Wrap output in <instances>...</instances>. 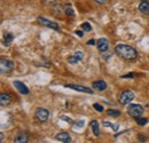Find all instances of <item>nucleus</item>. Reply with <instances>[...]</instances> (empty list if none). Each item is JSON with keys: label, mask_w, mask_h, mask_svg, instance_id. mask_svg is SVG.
I'll list each match as a JSON object with an SVG mask.
<instances>
[{"label": "nucleus", "mask_w": 149, "mask_h": 143, "mask_svg": "<svg viewBox=\"0 0 149 143\" xmlns=\"http://www.w3.org/2000/svg\"><path fill=\"white\" fill-rule=\"evenodd\" d=\"M13 85L15 86V88L19 90V94H22V95H28L29 94V88L22 83V81H19V80H15L14 83H13Z\"/></svg>", "instance_id": "nucleus-9"}, {"label": "nucleus", "mask_w": 149, "mask_h": 143, "mask_svg": "<svg viewBox=\"0 0 149 143\" xmlns=\"http://www.w3.org/2000/svg\"><path fill=\"white\" fill-rule=\"evenodd\" d=\"M13 69H14V62H13V61L7 60V58H5V57L0 58V71H1L2 74L12 72Z\"/></svg>", "instance_id": "nucleus-3"}, {"label": "nucleus", "mask_w": 149, "mask_h": 143, "mask_svg": "<svg viewBox=\"0 0 149 143\" xmlns=\"http://www.w3.org/2000/svg\"><path fill=\"white\" fill-rule=\"evenodd\" d=\"M88 44H90V45H94V44H96V42L94 41V39H91V40L88 41Z\"/></svg>", "instance_id": "nucleus-31"}, {"label": "nucleus", "mask_w": 149, "mask_h": 143, "mask_svg": "<svg viewBox=\"0 0 149 143\" xmlns=\"http://www.w3.org/2000/svg\"><path fill=\"white\" fill-rule=\"evenodd\" d=\"M76 35H77V36H79V37L84 36V33H83L81 31H79V30H77V31H76Z\"/></svg>", "instance_id": "nucleus-28"}, {"label": "nucleus", "mask_w": 149, "mask_h": 143, "mask_svg": "<svg viewBox=\"0 0 149 143\" xmlns=\"http://www.w3.org/2000/svg\"><path fill=\"white\" fill-rule=\"evenodd\" d=\"M96 3H99V5H104V3H107L109 0H94Z\"/></svg>", "instance_id": "nucleus-27"}, {"label": "nucleus", "mask_w": 149, "mask_h": 143, "mask_svg": "<svg viewBox=\"0 0 149 143\" xmlns=\"http://www.w3.org/2000/svg\"><path fill=\"white\" fill-rule=\"evenodd\" d=\"M0 140H1V142H2V140H3V134H2V133L0 134Z\"/></svg>", "instance_id": "nucleus-32"}, {"label": "nucleus", "mask_w": 149, "mask_h": 143, "mask_svg": "<svg viewBox=\"0 0 149 143\" xmlns=\"http://www.w3.org/2000/svg\"><path fill=\"white\" fill-rule=\"evenodd\" d=\"M138 139L140 140V142H147V137H146L145 135H141V134H140V135L138 136Z\"/></svg>", "instance_id": "nucleus-24"}, {"label": "nucleus", "mask_w": 149, "mask_h": 143, "mask_svg": "<svg viewBox=\"0 0 149 143\" xmlns=\"http://www.w3.org/2000/svg\"><path fill=\"white\" fill-rule=\"evenodd\" d=\"M135 119V121H136V124L139 126H145L147 123H148V119L147 118H142V117H136V118H134Z\"/></svg>", "instance_id": "nucleus-19"}, {"label": "nucleus", "mask_w": 149, "mask_h": 143, "mask_svg": "<svg viewBox=\"0 0 149 143\" xmlns=\"http://www.w3.org/2000/svg\"><path fill=\"white\" fill-rule=\"evenodd\" d=\"M13 40H14V36L12 33H6L5 37H3V45L5 46H9Z\"/></svg>", "instance_id": "nucleus-18"}, {"label": "nucleus", "mask_w": 149, "mask_h": 143, "mask_svg": "<svg viewBox=\"0 0 149 143\" xmlns=\"http://www.w3.org/2000/svg\"><path fill=\"white\" fill-rule=\"evenodd\" d=\"M29 141V137H28V134L25 132H19V134L15 135L14 137V142L15 143H26Z\"/></svg>", "instance_id": "nucleus-13"}, {"label": "nucleus", "mask_w": 149, "mask_h": 143, "mask_svg": "<svg viewBox=\"0 0 149 143\" xmlns=\"http://www.w3.org/2000/svg\"><path fill=\"white\" fill-rule=\"evenodd\" d=\"M37 19H38V22H39L41 25H44V26H47V28L53 29V30H55V31H58V30H60V26H58V24H57V23H55V22H52V21L47 19L46 17L39 16Z\"/></svg>", "instance_id": "nucleus-6"}, {"label": "nucleus", "mask_w": 149, "mask_h": 143, "mask_svg": "<svg viewBox=\"0 0 149 143\" xmlns=\"http://www.w3.org/2000/svg\"><path fill=\"white\" fill-rule=\"evenodd\" d=\"M92 87H93V90H97V92H103V90H107L108 85L104 80H97V81H94L92 84Z\"/></svg>", "instance_id": "nucleus-12"}, {"label": "nucleus", "mask_w": 149, "mask_h": 143, "mask_svg": "<svg viewBox=\"0 0 149 143\" xmlns=\"http://www.w3.org/2000/svg\"><path fill=\"white\" fill-rule=\"evenodd\" d=\"M83 57H84V53L83 52H76L74 55H71L69 58H68V62L70 63V64H77V63H79L81 60H83Z\"/></svg>", "instance_id": "nucleus-10"}, {"label": "nucleus", "mask_w": 149, "mask_h": 143, "mask_svg": "<svg viewBox=\"0 0 149 143\" xmlns=\"http://www.w3.org/2000/svg\"><path fill=\"white\" fill-rule=\"evenodd\" d=\"M139 10L142 13V14H146L149 15V2L147 0H142L140 3H139Z\"/></svg>", "instance_id": "nucleus-14"}, {"label": "nucleus", "mask_w": 149, "mask_h": 143, "mask_svg": "<svg viewBox=\"0 0 149 143\" xmlns=\"http://www.w3.org/2000/svg\"><path fill=\"white\" fill-rule=\"evenodd\" d=\"M67 88H70V90H77V92H83V93H87V94H93V90L90 88V87H85V86H81V85H74V84H68L65 85Z\"/></svg>", "instance_id": "nucleus-8"}, {"label": "nucleus", "mask_w": 149, "mask_h": 143, "mask_svg": "<svg viewBox=\"0 0 149 143\" xmlns=\"http://www.w3.org/2000/svg\"><path fill=\"white\" fill-rule=\"evenodd\" d=\"M134 77H135V73H129V74L122 76V78H134Z\"/></svg>", "instance_id": "nucleus-26"}, {"label": "nucleus", "mask_w": 149, "mask_h": 143, "mask_svg": "<svg viewBox=\"0 0 149 143\" xmlns=\"http://www.w3.org/2000/svg\"><path fill=\"white\" fill-rule=\"evenodd\" d=\"M90 127L95 136H100V129H99V123L96 120H92L90 123Z\"/></svg>", "instance_id": "nucleus-16"}, {"label": "nucleus", "mask_w": 149, "mask_h": 143, "mask_svg": "<svg viewBox=\"0 0 149 143\" xmlns=\"http://www.w3.org/2000/svg\"><path fill=\"white\" fill-rule=\"evenodd\" d=\"M93 108L96 110V111H99V112H103V110H104V109H103V107H102L101 104H99V103H94Z\"/></svg>", "instance_id": "nucleus-22"}, {"label": "nucleus", "mask_w": 149, "mask_h": 143, "mask_svg": "<svg viewBox=\"0 0 149 143\" xmlns=\"http://www.w3.org/2000/svg\"><path fill=\"white\" fill-rule=\"evenodd\" d=\"M96 47L101 53H104L109 49V41L107 38H100L96 41Z\"/></svg>", "instance_id": "nucleus-7"}, {"label": "nucleus", "mask_w": 149, "mask_h": 143, "mask_svg": "<svg viewBox=\"0 0 149 143\" xmlns=\"http://www.w3.org/2000/svg\"><path fill=\"white\" fill-rule=\"evenodd\" d=\"M115 52H116V54H117L119 57H122V58H124V60H129V61L136 58V56H138L136 49H135L134 47L130 46V45H125V44H119V45H117V46L115 47Z\"/></svg>", "instance_id": "nucleus-1"}, {"label": "nucleus", "mask_w": 149, "mask_h": 143, "mask_svg": "<svg viewBox=\"0 0 149 143\" xmlns=\"http://www.w3.org/2000/svg\"><path fill=\"white\" fill-rule=\"evenodd\" d=\"M55 139L57 140V141L63 142V143L71 142V136H70V134L67 133V132H61V133H58V134L55 136Z\"/></svg>", "instance_id": "nucleus-11"}, {"label": "nucleus", "mask_w": 149, "mask_h": 143, "mask_svg": "<svg viewBox=\"0 0 149 143\" xmlns=\"http://www.w3.org/2000/svg\"><path fill=\"white\" fill-rule=\"evenodd\" d=\"M81 29L84 30V31H92V26H91V24L88 23V22H84L83 24H81Z\"/></svg>", "instance_id": "nucleus-21"}, {"label": "nucleus", "mask_w": 149, "mask_h": 143, "mask_svg": "<svg viewBox=\"0 0 149 143\" xmlns=\"http://www.w3.org/2000/svg\"><path fill=\"white\" fill-rule=\"evenodd\" d=\"M103 126H104V127H107V126H111L112 128H113V131H117V129H118V125H112V124H110L109 121H104V123H103Z\"/></svg>", "instance_id": "nucleus-23"}, {"label": "nucleus", "mask_w": 149, "mask_h": 143, "mask_svg": "<svg viewBox=\"0 0 149 143\" xmlns=\"http://www.w3.org/2000/svg\"><path fill=\"white\" fill-rule=\"evenodd\" d=\"M62 119H64V120H67V121H69V123H71V124H72V120H71V119H69V118H67V117H62Z\"/></svg>", "instance_id": "nucleus-30"}, {"label": "nucleus", "mask_w": 149, "mask_h": 143, "mask_svg": "<svg viewBox=\"0 0 149 143\" xmlns=\"http://www.w3.org/2000/svg\"><path fill=\"white\" fill-rule=\"evenodd\" d=\"M143 108L140 104H130L127 108V113L130 115L132 118L136 117H142L143 116Z\"/></svg>", "instance_id": "nucleus-4"}, {"label": "nucleus", "mask_w": 149, "mask_h": 143, "mask_svg": "<svg viewBox=\"0 0 149 143\" xmlns=\"http://www.w3.org/2000/svg\"><path fill=\"white\" fill-rule=\"evenodd\" d=\"M141 1H142V0H141Z\"/></svg>", "instance_id": "nucleus-33"}, {"label": "nucleus", "mask_w": 149, "mask_h": 143, "mask_svg": "<svg viewBox=\"0 0 149 143\" xmlns=\"http://www.w3.org/2000/svg\"><path fill=\"white\" fill-rule=\"evenodd\" d=\"M134 97H135L134 92H133V90H124V92H122V93H120L118 101H119V103H120V104L125 106V104H130L131 102L134 100Z\"/></svg>", "instance_id": "nucleus-2"}, {"label": "nucleus", "mask_w": 149, "mask_h": 143, "mask_svg": "<svg viewBox=\"0 0 149 143\" xmlns=\"http://www.w3.org/2000/svg\"><path fill=\"white\" fill-rule=\"evenodd\" d=\"M45 3H53V5H56L58 2V0H42Z\"/></svg>", "instance_id": "nucleus-25"}, {"label": "nucleus", "mask_w": 149, "mask_h": 143, "mask_svg": "<svg viewBox=\"0 0 149 143\" xmlns=\"http://www.w3.org/2000/svg\"><path fill=\"white\" fill-rule=\"evenodd\" d=\"M107 115L110 116V117H119V116H120V111H119V110L109 109V110H107Z\"/></svg>", "instance_id": "nucleus-20"}, {"label": "nucleus", "mask_w": 149, "mask_h": 143, "mask_svg": "<svg viewBox=\"0 0 149 143\" xmlns=\"http://www.w3.org/2000/svg\"><path fill=\"white\" fill-rule=\"evenodd\" d=\"M64 13H65L67 16H70V17H74V10L72 9L70 3H65L64 5Z\"/></svg>", "instance_id": "nucleus-17"}, {"label": "nucleus", "mask_w": 149, "mask_h": 143, "mask_svg": "<svg viewBox=\"0 0 149 143\" xmlns=\"http://www.w3.org/2000/svg\"><path fill=\"white\" fill-rule=\"evenodd\" d=\"M79 123H80V124H74V126H77V127H83V126H84V121H83V120H80Z\"/></svg>", "instance_id": "nucleus-29"}, {"label": "nucleus", "mask_w": 149, "mask_h": 143, "mask_svg": "<svg viewBox=\"0 0 149 143\" xmlns=\"http://www.w3.org/2000/svg\"><path fill=\"white\" fill-rule=\"evenodd\" d=\"M10 102H12V97H10L8 94H6V93H2V94L0 95V104H1L2 107L10 104Z\"/></svg>", "instance_id": "nucleus-15"}, {"label": "nucleus", "mask_w": 149, "mask_h": 143, "mask_svg": "<svg viewBox=\"0 0 149 143\" xmlns=\"http://www.w3.org/2000/svg\"><path fill=\"white\" fill-rule=\"evenodd\" d=\"M48 117H49V111L45 108H38L36 110V118H37L38 121L40 123H45L48 120Z\"/></svg>", "instance_id": "nucleus-5"}]
</instances>
